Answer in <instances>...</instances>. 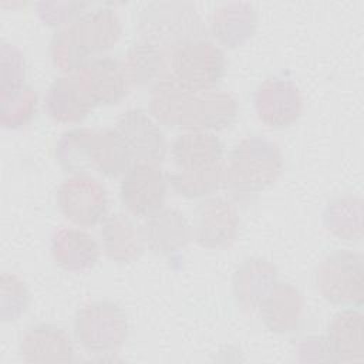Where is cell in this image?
Returning <instances> with one entry per match:
<instances>
[{"mask_svg": "<svg viewBox=\"0 0 364 364\" xmlns=\"http://www.w3.org/2000/svg\"><path fill=\"white\" fill-rule=\"evenodd\" d=\"M237 117L236 98L222 90L189 91L181 105L176 127L185 131H222Z\"/></svg>", "mask_w": 364, "mask_h": 364, "instance_id": "ba28073f", "label": "cell"}, {"mask_svg": "<svg viewBox=\"0 0 364 364\" xmlns=\"http://www.w3.org/2000/svg\"><path fill=\"white\" fill-rule=\"evenodd\" d=\"M51 257L54 263L67 272H85L92 269L100 259L97 240L82 229L63 226L51 236Z\"/></svg>", "mask_w": 364, "mask_h": 364, "instance_id": "ac0fdd59", "label": "cell"}, {"mask_svg": "<svg viewBox=\"0 0 364 364\" xmlns=\"http://www.w3.org/2000/svg\"><path fill=\"white\" fill-rule=\"evenodd\" d=\"M129 331L128 316L115 301L98 300L78 309L74 318V334L88 353L107 354L118 350Z\"/></svg>", "mask_w": 364, "mask_h": 364, "instance_id": "277c9868", "label": "cell"}, {"mask_svg": "<svg viewBox=\"0 0 364 364\" xmlns=\"http://www.w3.org/2000/svg\"><path fill=\"white\" fill-rule=\"evenodd\" d=\"M37 92L24 85L20 90L0 97V124L6 129H17L26 127L37 112Z\"/></svg>", "mask_w": 364, "mask_h": 364, "instance_id": "f546056e", "label": "cell"}, {"mask_svg": "<svg viewBox=\"0 0 364 364\" xmlns=\"http://www.w3.org/2000/svg\"><path fill=\"white\" fill-rule=\"evenodd\" d=\"M44 108L55 122L75 124L82 121L95 107L73 73L63 74L53 81L44 100Z\"/></svg>", "mask_w": 364, "mask_h": 364, "instance_id": "ffe728a7", "label": "cell"}, {"mask_svg": "<svg viewBox=\"0 0 364 364\" xmlns=\"http://www.w3.org/2000/svg\"><path fill=\"white\" fill-rule=\"evenodd\" d=\"M283 169V155L277 144L250 135L240 139L225 164L226 182L237 193H256L276 182Z\"/></svg>", "mask_w": 364, "mask_h": 364, "instance_id": "7a4b0ae2", "label": "cell"}, {"mask_svg": "<svg viewBox=\"0 0 364 364\" xmlns=\"http://www.w3.org/2000/svg\"><path fill=\"white\" fill-rule=\"evenodd\" d=\"M326 341L331 361L361 363L364 360V316L360 307L337 311L327 327Z\"/></svg>", "mask_w": 364, "mask_h": 364, "instance_id": "9a60e30c", "label": "cell"}, {"mask_svg": "<svg viewBox=\"0 0 364 364\" xmlns=\"http://www.w3.org/2000/svg\"><path fill=\"white\" fill-rule=\"evenodd\" d=\"M95 129L78 127L65 131L57 141L55 158L60 166L74 175L87 173L92 169L91 165V145Z\"/></svg>", "mask_w": 364, "mask_h": 364, "instance_id": "4316f807", "label": "cell"}, {"mask_svg": "<svg viewBox=\"0 0 364 364\" xmlns=\"http://www.w3.org/2000/svg\"><path fill=\"white\" fill-rule=\"evenodd\" d=\"M134 164L158 165L166 155V139L159 124L142 108L124 111L115 124Z\"/></svg>", "mask_w": 364, "mask_h": 364, "instance_id": "9c48e42d", "label": "cell"}, {"mask_svg": "<svg viewBox=\"0 0 364 364\" xmlns=\"http://www.w3.org/2000/svg\"><path fill=\"white\" fill-rule=\"evenodd\" d=\"M139 40L172 54L182 44L199 40L203 24L193 6L188 3H152L139 17Z\"/></svg>", "mask_w": 364, "mask_h": 364, "instance_id": "3957f363", "label": "cell"}, {"mask_svg": "<svg viewBox=\"0 0 364 364\" xmlns=\"http://www.w3.org/2000/svg\"><path fill=\"white\" fill-rule=\"evenodd\" d=\"M225 54L219 46L199 38L178 47L169 58V74L192 92L209 91L225 74Z\"/></svg>", "mask_w": 364, "mask_h": 364, "instance_id": "8992f818", "label": "cell"}, {"mask_svg": "<svg viewBox=\"0 0 364 364\" xmlns=\"http://www.w3.org/2000/svg\"><path fill=\"white\" fill-rule=\"evenodd\" d=\"M0 310L3 321L20 318L30 303V293L26 282L16 273L3 272L0 277Z\"/></svg>", "mask_w": 364, "mask_h": 364, "instance_id": "4dcf8cb0", "label": "cell"}, {"mask_svg": "<svg viewBox=\"0 0 364 364\" xmlns=\"http://www.w3.org/2000/svg\"><path fill=\"white\" fill-rule=\"evenodd\" d=\"M240 229V215L235 202L222 196L202 200L193 212L195 240L206 249L230 246Z\"/></svg>", "mask_w": 364, "mask_h": 364, "instance_id": "30bf717a", "label": "cell"}, {"mask_svg": "<svg viewBox=\"0 0 364 364\" xmlns=\"http://www.w3.org/2000/svg\"><path fill=\"white\" fill-rule=\"evenodd\" d=\"M21 358L27 363L71 361L74 344L70 334L60 326L41 323L30 327L20 341Z\"/></svg>", "mask_w": 364, "mask_h": 364, "instance_id": "d6986e66", "label": "cell"}, {"mask_svg": "<svg viewBox=\"0 0 364 364\" xmlns=\"http://www.w3.org/2000/svg\"><path fill=\"white\" fill-rule=\"evenodd\" d=\"M363 199L344 195L330 200L323 212L326 229L336 237L347 242L363 239Z\"/></svg>", "mask_w": 364, "mask_h": 364, "instance_id": "d4e9b609", "label": "cell"}, {"mask_svg": "<svg viewBox=\"0 0 364 364\" xmlns=\"http://www.w3.org/2000/svg\"><path fill=\"white\" fill-rule=\"evenodd\" d=\"M257 118L270 128L293 125L303 112L300 88L286 77L273 75L263 80L253 97Z\"/></svg>", "mask_w": 364, "mask_h": 364, "instance_id": "8fae6325", "label": "cell"}, {"mask_svg": "<svg viewBox=\"0 0 364 364\" xmlns=\"http://www.w3.org/2000/svg\"><path fill=\"white\" fill-rule=\"evenodd\" d=\"M75 75L94 107L118 104L128 94L131 84L124 64L112 57L92 58Z\"/></svg>", "mask_w": 364, "mask_h": 364, "instance_id": "4fadbf2b", "label": "cell"}, {"mask_svg": "<svg viewBox=\"0 0 364 364\" xmlns=\"http://www.w3.org/2000/svg\"><path fill=\"white\" fill-rule=\"evenodd\" d=\"M277 282V267L264 257L246 259L233 273L232 289L236 304L250 313L260 307Z\"/></svg>", "mask_w": 364, "mask_h": 364, "instance_id": "e0dca14e", "label": "cell"}, {"mask_svg": "<svg viewBox=\"0 0 364 364\" xmlns=\"http://www.w3.org/2000/svg\"><path fill=\"white\" fill-rule=\"evenodd\" d=\"M299 353L304 355L303 360H330V350L326 337H309L301 341Z\"/></svg>", "mask_w": 364, "mask_h": 364, "instance_id": "836d02e7", "label": "cell"}, {"mask_svg": "<svg viewBox=\"0 0 364 364\" xmlns=\"http://www.w3.org/2000/svg\"><path fill=\"white\" fill-rule=\"evenodd\" d=\"M189 90L182 87L169 73L165 74L158 82L154 84L149 100L148 112L162 125L176 127L181 105Z\"/></svg>", "mask_w": 364, "mask_h": 364, "instance_id": "f1b7e54d", "label": "cell"}, {"mask_svg": "<svg viewBox=\"0 0 364 364\" xmlns=\"http://www.w3.org/2000/svg\"><path fill=\"white\" fill-rule=\"evenodd\" d=\"M88 6L81 1H41L36 4V13L46 24L61 28L87 11Z\"/></svg>", "mask_w": 364, "mask_h": 364, "instance_id": "d6a6232c", "label": "cell"}, {"mask_svg": "<svg viewBox=\"0 0 364 364\" xmlns=\"http://www.w3.org/2000/svg\"><path fill=\"white\" fill-rule=\"evenodd\" d=\"M61 215L81 228H92L108 216V192L90 173H74L64 179L55 193Z\"/></svg>", "mask_w": 364, "mask_h": 364, "instance_id": "52a82bcc", "label": "cell"}, {"mask_svg": "<svg viewBox=\"0 0 364 364\" xmlns=\"http://www.w3.org/2000/svg\"><path fill=\"white\" fill-rule=\"evenodd\" d=\"M166 191L168 178L152 164H132L119 185L122 203L138 218H148L164 208Z\"/></svg>", "mask_w": 364, "mask_h": 364, "instance_id": "7c38bea8", "label": "cell"}, {"mask_svg": "<svg viewBox=\"0 0 364 364\" xmlns=\"http://www.w3.org/2000/svg\"><path fill=\"white\" fill-rule=\"evenodd\" d=\"M26 61L23 53L13 44L3 41L0 48V97H6L24 87Z\"/></svg>", "mask_w": 364, "mask_h": 364, "instance_id": "1f68e13d", "label": "cell"}, {"mask_svg": "<svg viewBox=\"0 0 364 364\" xmlns=\"http://www.w3.org/2000/svg\"><path fill=\"white\" fill-rule=\"evenodd\" d=\"M91 165L94 171L108 178H118L131 168L132 159L115 128L95 131L91 145Z\"/></svg>", "mask_w": 364, "mask_h": 364, "instance_id": "484cf974", "label": "cell"}, {"mask_svg": "<svg viewBox=\"0 0 364 364\" xmlns=\"http://www.w3.org/2000/svg\"><path fill=\"white\" fill-rule=\"evenodd\" d=\"M171 54L145 41L135 43L127 53L124 68L131 84L142 87L154 81L158 82L169 73Z\"/></svg>", "mask_w": 364, "mask_h": 364, "instance_id": "cb8c5ba5", "label": "cell"}, {"mask_svg": "<svg viewBox=\"0 0 364 364\" xmlns=\"http://www.w3.org/2000/svg\"><path fill=\"white\" fill-rule=\"evenodd\" d=\"M145 246L155 255H172L183 249L193 237L192 225L175 208H161L145 218L141 226Z\"/></svg>", "mask_w": 364, "mask_h": 364, "instance_id": "5bb4252c", "label": "cell"}, {"mask_svg": "<svg viewBox=\"0 0 364 364\" xmlns=\"http://www.w3.org/2000/svg\"><path fill=\"white\" fill-rule=\"evenodd\" d=\"M223 145L215 132L185 131L172 144V158L181 171H195L222 162Z\"/></svg>", "mask_w": 364, "mask_h": 364, "instance_id": "603a6c76", "label": "cell"}, {"mask_svg": "<svg viewBox=\"0 0 364 364\" xmlns=\"http://www.w3.org/2000/svg\"><path fill=\"white\" fill-rule=\"evenodd\" d=\"M121 33L119 17L112 9L87 10L53 34L50 41L51 61L64 74L77 73L88 63L90 55L112 48Z\"/></svg>", "mask_w": 364, "mask_h": 364, "instance_id": "6da1fadb", "label": "cell"}, {"mask_svg": "<svg viewBox=\"0 0 364 364\" xmlns=\"http://www.w3.org/2000/svg\"><path fill=\"white\" fill-rule=\"evenodd\" d=\"M256 26L257 13L250 3H223L210 16L212 34L229 48L245 44L253 36Z\"/></svg>", "mask_w": 364, "mask_h": 364, "instance_id": "7402d4cb", "label": "cell"}, {"mask_svg": "<svg viewBox=\"0 0 364 364\" xmlns=\"http://www.w3.org/2000/svg\"><path fill=\"white\" fill-rule=\"evenodd\" d=\"M168 182L172 189L185 198L196 199L205 198L216 192L226 182L225 164L219 162L213 166L195 169V171H178L168 176Z\"/></svg>", "mask_w": 364, "mask_h": 364, "instance_id": "83f0119b", "label": "cell"}, {"mask_svg": "<svg viewBox=\"0 0 364 364\" xmlns=\"http://www.w3.org/2000/svg\"><path fill=\"white\" fill-rule=\"evenodd\" d=\"M314 283L328 303L341 307H361L364 301L363 256L347 249L334 250L316 267Z\"/></svg>", "mask_w": 364, "mask_h": 364, "instance_id": "5b68a950", "label": "cell"}, {"mask_svg": "<svg viewBox=\"0 0 364 364\" xmlns=\"http://www.w3.org/2000/svg\"><path fill=\"white\" fill-rule=\"evenodd\" d=\"M260 317L264 327L276 334L296 331L303 320L304 299L300 290L287 282H276L262 301Z\"/></svg>", "mask_w": 364, "mask_h": 364, "instance_id": "2e32d148", "label": "cell"}, {"mask_svg": "<svg viewBox=\"0 0 364 364\" xmlns=\"http://www.w3.org/2000/svg\"><path fill=\"white\" fill-rule=\"evenodd\" d=\"M104 253L115 263L129 264L145 252L141 228L124 213H112L105 218L101 228Z\"/></svg>", "mask_w": 364, "mask_h": 364, "instance_id": "44dd1931", "label": "cell"}]
</instances>
